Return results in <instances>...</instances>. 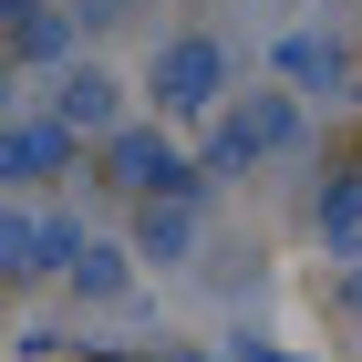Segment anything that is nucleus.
<instances>
[{"label":"nucleus","instance_id":"1","mask_svg":"<svg viewBox=\"0 0 362 362\" xmlns=\"http://www.w3.org/2000/svg\"><path fill=\"white\" fill-rule=\"evenodd\" d=\"M218 73H228L218 42H176V52L156 62V104H166V114H207V104H218Z\"/></svg>","mask_w":362,"mask_h":362},{"label":"nucleus","instance_id":"2","mask_svg":"<svg viewBox=\"0 0 362 362\" xmlns=\"http://www.w3.org/2000/svg\"><path fill=\"white\" fill-rule=\"evenodd\" d=\"M114 166L135 176V187H176V176H187V166H176V156H166L156 135H124V145H114Z\"/></svg>","mask_w":362,"mask_h":362},{"label":"nucleus","instance_id":"3","mask_svg":"<svg viewBox=\"0 0 362 362\" xmlns=\"http://www.w3.org/2000/svg\"><path fill=\"white\" fill-rule=\"evenodd\" d=\"M145 249H156V259H187V249H197V218L156 207V218H145Z\"/></svg>","mask_w":362,"mask_h":362},{"label":"nucleus","instance_id":"4","mask_svg":"<svg viewBox=\"0 0 362 362\" xmlns=\"http://www.w3.org/2000/svg\"><path fill=\"white\" fill-rule=\"evenodd\" d=\"M93 114H114V83L104 73H73V124H93Z\"/></svg>","mask_w":362,"mask_h":362},{"label":"nucleus","instance_id":"5","mask_svg":"<svg viewBox=\"0 0 362 362\" xmlns=\"http://www.w3.org/2000/svg\"><path fill=\"white\" fill-rule=\"evenodd\" d=\"M321 228H332V238H352V228H362V187H332V197H321Z\"/></svg>","mask_w":362,"mask_h":362}]
</instances>
